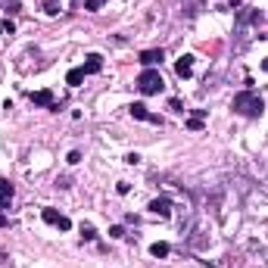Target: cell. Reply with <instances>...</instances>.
<instances>
[{
    "instance_id": "obj_27",
    "label": "cell",
    "mask_w": 268,
    "mask_h": 268,
    "mask_svg": "<svg viewBox=\"0 0 268 268\" xmlns=\"http://www.w3.org/2000/svg\"><path fill=\"white\" fill-rule=\"evenodd\" d=\"M228 4H231V7H240V0H228Z\"/></svg>"
},
{
    "instance_id": "obj_10",
    "label": "cell",
    "mask_w": 268,
    "mask_h": 268,
    "mask_svg": "<svg viewBox=\"0 0 268 268\" xmlns=\"http://www.w3.org/2000/svg\"><path fill=\"white\" fill-rule=\"evenodd\" d=\"M206 112L209 109H194V112H190V116H187V131H203L206 128Z\"/></svg>"
},
{
    "instance_id": "obj_7",
    "label": "cell",
    "mask_w": 268,
    "mask_h": 268,
    "mask_svg": "<svg viewBox=\"0 0 268 268\" xmlns=\"http://www.w3.org/2000/svg\"><path fill=\"white\" fill-rule=\"evenodd\" d=\"M137 59H140V66H143V69H156V66H162L166 50H162V47H159V50H143Z\"/></svg>"
},
{
    "instance_id": "obj_15",
    "label": "cell",
    "mask_w": 268,
    "mask_h": 268,
    "mask_svg": "<svg viewBox=\"0 0 268 268\" xmlns=\"http://www.w3.org/2000/svg\"><path fill=\"white\" fill-rule=\"evenodd\" d=\"M0 10H7L10 16L22 13V0H0Z\"/></svg>"
},
{
    "instance_id": "obj_13",
    "label": "cell",
    "mask_w": 268,
    "mask_h": 268,
    "mask_svg": "<svg viewBox=\"0 0 268 268\" xmlns=\"http://www.w3.org/2000/svg\"><path fill=\"white\" fill-rule=\"evenodd\" d=\"M81 81H85V69H81V66L69 69V75H66V85H69V88H78Z\"/></svg>"
},
{
    "instance_id": "obj_21",
    "label": "cell",
    "mask_w": 268,
    "mask_h": 268,
    "mask_svg": "<svg viewBox=\"0 0 268 268\" xmlns=\"http://www.w3.org/2000/svg\"><path fill=\"white\" fill-rule=\"evenodd\" d=\"M66 162H69V166H78V162H81V153H78V150H72L69 156H66Z\"/></svg>"
},
{
    "instance_id": "obj_19",
    "label": "cell",
    "mask_w": 268,
    "mask_h": 268,
    "mask_svg": "<svg viewBox=\"0 0 268 268\" xmlns=\"http://www.w3.org/2000/svg\"><path fill=\"white\" fill-rule=\"evenodd\" d=\"M103 4H106V0H85V10H88V13H97Z\"/></svg>"
},
{
    "instance_id": "obj_17",
    "label": "cell",
    "mask_w": 268,
    "mask_h": 268,
    "mask_svg": "<svg viewBox=\"0 0 268 268\" xmlns=\"http://www.w3.org/2000/svg\"><path fill=\"white\" fill-rule=\"evenodd\" d=\"M109 237H112V240H122V237H125V228H122V224H112V228H109Z\"/></svg>"
},
{
    "instance_id": "obj_18",
    "label": "cell",
    "mask_w": 268,
    "mask_h": 268,
    "mask_svg": "<svg viewBox=\"0 0 268 268\" xmlns=\"http://www.w3.org/2000/svg\"><path fill=\"white\" fill-rule=\"evenodd\" d=\"M81 237H85V240H97V231H94V224H81Z\"/></svg>"
},
{
    "instance_id": "obj_26",
    "label": "cell",
    "mask_w": 268,
    "mask_h": 268,
    "mask_svg": "<svg viewBox=\"0 0 268 268\" xmlns=\"http://www.w3.org/2000/svg\"><path fill=\"white\" fill-rule=\"evenodd\" d=\"M262 69H265V72H268V56H265V59H262Z\"/></svg>"
},
{
    "instance_id": "obj_25",
    "label": "cell",
    "mask_w": 268,
    "mask_h": 268,
    "mask_svg": "<svg viewBox=\"0 0 268 268\" xmlns=\"http://www.w3.org/2000/svg\"><path fill=\"white\" fill-rule=\"evenodd\" d=\"M0 228H10V218L4 215V209H0Z\"/></svg>"
},
{
    "instance_id": "obj_4",
    "label": "cell",
    "mask_w": 268,
    "mask_h": 268,
    "mask_svg": "<svg viewBox=\"0 0 268 268\" xmlns=\"http://www.w3.org/2000/svg\"><path fill=\"white\" fill-rule=\"evenodd\" d=\"M128 112H131V119H137V122H150V125H159V128L166 125V122H162V116L150 112L143 103H131V106H128Z\"/></svg>"
},
{
    "instance_id": "obj_16",
    "label": "cell",
    "mask_w": 268,
    "mask_h": 268,
    "mask_svg": "<svg viewBox=\"0 0 268 268\" xmlns=\"http://www.w3.org/2000/svg\"><path fill=\"white\" fill-rule=\"evenodd\" d=\"M37 7H41L47 16H56L59 13V0H37Z\"/></svg>"
},
{
    "instance_id": "obj_11",
    "label": "cell",
    "mask_w": 268,
    "mask_h": 268,
    "mask_svg": "<svg viewBox=\"0 0 268 268\" xmlns=\"http://www.w3.org/2000/svg\"><path fill=\"white\" fill-rule=\"evenodd\" d=\"M175 72H178V78H190V75H194V56L184 53V56L175 63Z\"/></svg>"
},
{
    "instance_id": "obj_24",
    "label": "cell",
    "mask_w": 268,
    "mask_h": 268,
    "mask_svg": "<svg viewBox=\"0 0 268 268\" xmlns=\"http://www.w3.org/2000/svg\"><path fill=\"white\" fill-rule=\"evenodd\" d=\"M125 162H128V166H137V162H140V156H137V153H128Z\"/></svg>"
},
{
    "instance_id": "obj_9",
    "label": "cell",
    "mask_w": 268,
    "mask_h": 268,
    "mask_svg": "<svg viewBox=\"0 0 268 268\" xmlns=\"http://www.w3.org/2000/svg\"><path fill=\"white\" fill-rule=\"evenodd\" d=\"M13 197H16V187H13V181H10V178H0V209H10Z\"/></svg>"
},
{
    "instance_id": "obj_5",
    "label": "cell",
    "mask_w": 268,
    "mask_h": 268,
    "mask_svg": "<svg viewBox=\"0 0 268 268\" xmlns=\"http://www.w3.org/2000/svg\"><path fill=\"white\" fill-rule=\"evenodd\" d=\"M237 34H246V28L250 25H259L262 22V13L259 10H237Z\"/></svg>"
},
{
    "instance_id": "obj_6",
    "label": "cell",
    "mask_w": 268,
    "mask_h": 268,
    "mask_svg": "<svg viewBox=\"0 0 268 268\" xmlns=\"http://www.w3.org/2000/svg\"><path fill=\"white\" fill-rule=\"evenodd\" d=\"M41 218L47 221V224H53V228H59V231H69V228H72V221L63 215V212H56L53 206H44L41 209Z\"/></svg>"
},
{
    "instance_id": "obj_20",
    "label": "cell",
    "mask_w": 268,
    "mask_h": 268,
    "mask_svg": "<svg viewBox=\"0 0 268 268\" xmlns=\"http://www.w3.org/2000/svg\"><path fill=\"white\" fill-rule=\"evenodd\" d=\"M0 34H16V25L7 19V22H0Z\"/></svg>"
},
{
    "instance_id": "obj_22",
    "label": "cell",
    "mask_w": 268,
    "mask_h": 268,
    "mask_svg": "<svg viewBox=\"0 0 268 268\" xmlns=\"http://www.w3.org/2000/svg\"><path fill=\"white\" fill-rule=\"evenodd\" d=\"M169 109H175V112H184V103H181L178 97H172V100H169Z\"/></svg>"
},
{
    "instance_id": "obj_2",
    "label": "cell",
    "mask_w": 268,
    "mask_h": 268,
    "mask_svg": "<svg viewBox=\"0 0 268 268\" xmlns=\"http://www.w3.org/2000/svg\"><path fill=\"white\" fill-rule=\"evenodd\" d=\"M134 88H137V91H140L143 97H153V94H159V91L166 88V81H162V72H159V69H143V72L137 75Z\"/></svg>"
},
{
    "instance_id": "obj_12",
    "label": "cell",
    "mask_w": 268,
    "mask_h": 268,
    "mask_svg": "<svg viewBox=\"0 0 268 268\" xmlns=\"http://www.w3.org/2000/svg\"><path fill=\"white\" fill-rule=\"evenodd\" d=\"M81 69H85V75H97V72H103V56H100V53H91L88 63H81Z\"/></svg>"
},
{
    "instance_id": "obj_1",
    "label": "cell",
    "mask_w": 268,
    "mask_h": 268,
    "mask_svg": "<svg viewBox=\"0 0 268 268\" xmlns=\"http://www.w3.org/2000/svg\"><path fill=\"white\" fill-rule=\"evenodd\" d=\"M231 109L237 112V116H243V119H259L262 112H265V100L250 88V91H240V94H234V100H231Z\"/></svg>"
},
{
    "instance_id": "obj_14",
    "label": "cell",
    "mask_w": 268,
    "mask_h": 268,
    "mask_svg": "<svg viewBox=\"0 0 268 268\" xmlns=\"http://www.w3.org/2000/svg\"><path fill=\"white\" fill-rule=\"evenodd\" d=\"M169 253H172V246H169V243H162V240L150 246V256H153V259H166Z\"/></svg>"
},
{
    "instance_id": "obj_3",
    "label": "cell",
    "mask_w": 268,
    "mask_h": 268,
    "mask_svg": "<svg viewBox=\"0 0 268 268\" xmlns=\"http://www.w3.org/2000/svg\"><path fill=\"white\" fill-rule=\"evenodd\" d=\"M28 100H31L34 106H41V109H50V112H59V109L66 106L63 100H56V94H53L50 88H44V91H31Z\"/></svg>"
},
{
    "instance_id": "obj_23",
    "label": "cell",
    "mask_w": 268,
    "mask_h": 268,
    "mask_svg": "<svg viewBox=\"0 0 268 268\" xmlns=\"http://www.w3.org/2000/svg\"><path fill=\"white\" fill-rule=\"evenodd\" d=\"M116 190H119V194L125 197V194H128V190H131V184H128V181H119V184H116Z\"/></svg>"
},
{
    "instance_id": "obj_8",
    "label": "cell",
    "mask_w": 268,
    "mask_h": 268,
    "mask_svg": "<svg viewBox=\"0 0 268 268\" xmlns=\"http://www.w3.org/2000/svg\"><path fill=\"white\" fill-rule=\"evenodd\" d=\"M153 215H159V218H169L172 215V197H156V200H150L147 206Z\"/></svg>"
}]
</instances>
